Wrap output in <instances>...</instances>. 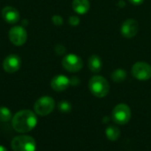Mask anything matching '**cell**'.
<instances>
[{
  "label": "cell",
  "mask_w": 151,
  "mask_h": 151,
  "mask_svg": "<svg viewBox=\"0 0 151 151\" xmlns=\"http://www.w3.org/2000/svg\"><path fill=\"white\" fill-rule=\"evenodd\" d=\"M0 151H8V150H7V149H6V148H4V146L0 145Z\"/></svg>",
  "instance_id": "cell-22"
},
{
  "label": "cell",
  "mask_w": 151,
  "mask_h": 151,
  "mask_svg": "<svg viewBox=\"0 0 151 151\" xmlns=\"http://www.w3.org/2000/svg\"><path fill=\"white\" fill-rule=\"evenodd\" d=\"M80 23V19L77 16H71L69 18V24L72 26H76Z\"/></svg>",
  "instance_id": "cell-19"
},
{
  "label": "cell",
  "mask_w": 151,
  "mask_h": 151,
  "mask_svg": "<svg viewBox=\"0 0 151 151\" xmlns=\"http://www.w3.org/2000/svg\"><path fill=\"white\" fill-rule=\"evenodd\" d=\"M131 119V109L126 104L116 105L112 111V119L118 125H126Z\"/></svg>",
  "instance_id": "cell-5"
},
{
  "label": "cell",
  "mask_w": 151,
  "mask_h": 151,
  "mask_svg": "<svg viewBox=\"0 0 151 151\" xmlns=\"http://www.w3.org/2000/svg\"><path fill=\"white\" fill-rule=\"evenodd\" d=\"M52 21H53V23H54L55 25H62V24H63V19H62L60 16H58V15L53 16Z\"/></svg>",
  "instance_id": "cell-20"
},
{
  "label": "cell",
  "mask_w": 151,
  "mask_h": 151,
  "mask_svg": "<svg viewBox=\"0 0 151 151\" xmlns=\"http://www.w3.org/2000/svg\"><path fill=\"white\" fill-rule=\"evenodd\" d=\"M139 30V25L138 22L134 19H128L125 20L120 28L121 35L126 38H133L136 35Z\"/></svg>",
  "instance_id": "cell-9"
},
{
  "label": "cell",
  "mask_w": 151,
  "mask_h": 151,
  "mask_svg": "<svg viewBox=\"0 0 151 151\" xmlns=\"http://www.w3.org/2000/svg\"><path fill=\"white\" fill-rule=\"evenodd\" d=\"M88 66L92 73H99L103 67V63L100 57L97 55L90 56L88 60Z\"/></svg>",
  "instance_id": "cell-14"
},
{
  "label": "cell",
  "mask_w": 151,
  "mask_h": 151,
  "mask_svg": "<svg viewBox=\"0 0 151 151\" xmlns=\"http://www.w3.org/2000/svg\"><path fill=\"white\" fill-rule=\"evenodd\" d=\"M21 65V59L17 55H9L7 56L3 62V68L6 73H16Z\"/></svg>",
  "instance_id": "cell-10"
},
{
  "label": "cell",
  "mask_w": 151,
  "mask_h": 151,
  "mask_svg": "<svg viewBox=\"0 0 151 151\" xmlns=\"http://www.w3.org/2000/svg\"><path fill=\"white\" fill-rule=\"evenodd\" d=\"M13 151H35L36 142L35 139L28 135H19L13 138L11 142Z\"/></svg>",
  "instance_id": "cell-3"
},
{
  "label": "cell",
  "mask_w": 151,
  "mask_h": 151,
  "mask_svg": "<svg viewBox=\"0 0 151 151\" xmlns=\"http://www.w3.org/2000/svg\"><path fill=\"white\" fill-rule=\"evenodd\" d=\"M63 67L71 73H75L80 71L83 66L82 59L75 54H68L62 59Z\"/></svg>",
  "instance_id": "cell-7"
},
{
  "label": "cell",
  "mask_w": 151,
  "mask_h": 151,
  "mask_svg": "<svg viewBox=\"0 0 151 151\" xmlns=\"http://www.w3.org/2000/svg\"><path fill=\"white\" fill-rule=\"evenodd\" d=\"M12 119V111L6 107H0V122H7Z\"/></svg>",
  "instance_id": "cell-17"
},
{
  "label": "cell",
  "mask_w": 151,
  "mask_h": 151,
  "mask_svg": "<svg viewBox=\"0 0 151 151\" xmlns=\"http://www.w3.org/2000/svg\"><path fill=\"white\" fill-rule=\"evenodd\" d=\"M132 74L139 81H148L151 78V65L146 62H137L132 67Z\"/></svg>",
  "instance_id": "cell-6"
},
{
  "label": "cell",
  "mask_w": 151,
  "mask_h": 151,
  "mask_svg": "<svg viewBox=\"0 0 151 151\" xmlns=\"http://www.w3.org/2000/svg\"><path fill=\"white\" fill-rule=\"evenodd\" d=\"M105 134L108 140L111 142H115L118 141L120 137V130L119 129V127L115 126H109L106 128Z\"/></svg>",
  "instance_id": "cell-15"
},
{
  "label": "cell",
  "mask_w": 151,
  "mask_h": 151,
  "mask_svg": "<svg viewBox=\"0 0 151 151\" xmlns=\"http://www.w3.org/2000/svg\"><path fill=\"white\" fill-rule=\"evenodd\" d=\"M58 109L59 110V111H61L63 113H67V112L71 111L72 104L68 101H61L58 104Z\"/></svg>",
  "instance_id": "cell-18"
},
{
  "label": "cell",
  "mask_w": 151,
  "mask_h": 151,
  "mask_svg": "<svg viewBox=\"0 0 151 151\" xmlns=\"http://www.w3.org/2000/svg\"><path fill=\"white\" fill-rule=\"evenodd\" d=\"M127 72L124 69H117L111 73V79L114 82L120 83L127 79Z\"/></svg>",
  "instance_id": "cell-16"
},
{
  "label": "cell",
  "mask_w": 151,
  "mask_h": 151,
  "mask_svg": "<svg viewBox=\"0 0 151 151\" xmlns=\"http://www.w3.org/2000/svg\"><path fill=\"white\" fill-rule=\"evenodd\" d=\"M2 17L4 21L10 24H14L19 19V13L17 9L12 6H5L2 10Z\"/></svg>",
  "instance_id": "cell-12"
},
{
  "label": "cell",
  "mask_w": 151,
  "mask_h": 151,
  "mask_svg": "<svg viewBox=\"0 0 151 151\" xmlns=\"http://www.w3.org/2000/svg\"><path fill=\"white\" fill-rule=\"evenodd\" d=\"M55 108V101L50 96L40 97L34 105L35 112L39 116H47L53 111Z\"/></svg>",
  "instance_id": "cell-4"
},
{
  "label": "cell",
  "mask_w": 151,
  "mask_h": 151,
  "mask_svg": "<svg viewBox=\"0 0 151 151\" xmlns=\"http://www.w3.org/2000/svg\"><path fill=\"white\" fill-rule=\"evenodd\" d=\"M73 11L78 14H85L88 12L90 4L88 0H73L72 4Z\"/></svg>",
  "instance_id": "cell-13"
},
{
  "label": "cell",
  "mask_w": 151,
  "mask_h": 151,
  "mask_svg": "<svg viewBox=\"0 0 151 151\" xmlns=\"http://www.w3.org/2000/svg\"><path fill=\"white\" fill-rule=\"evenodd\" d=\"M9 39L12 44L16 46H21L26 42L27 39V31L22 27H14L9 31Z\"/></svg>",
  "instance_id": "cell-8"
},
{
  "label": "cell",
  "mask_w": 151,
  "mask_h": 151,
  "mask_svg": "<svg viewBox=\"0 0 151 151\" xmlns=\"http://www.w3.org/2000/svg\"><path fill=\"white\" fill-rule=\"evenodd\" d=\"M70 85H71V81L68 79V77L62 74L55 76L50 81V86L52 89L58 92L65 90Z\"/></svg>",
  "instance_id": "cell-11"
},
{
  "label": "cell",
  "mask_w": 151,
  "mask_h": 151,
  "mask_svg": "<svg viewBox=\"0 0 151 151\" xmlns=\"http://www.w3.org/2000/svg\"><path fill=\"white\" fill-rule=\"evenodd\" d=\"M13 129L20 134L32 131L37 125V117L30 110H22L18 111L12 119Z\"/></svg>",
  "instance_id": "cell-1"
},
{
  "label": "cell",
  "mask_w": 151,
  "mask_h": 151,
  "mask_svg": "<svg viewBox=\"0 0 151 151\" xmlns=\"http://www.w3.org/2000/svg\"><path fill=\"white\" fill-rule=\"evenodd\" d=\"M90 92L96 97H105L110 91V85L103 76H93L88 82Z\"/></svg>",
  "instance_id": "cell-2"
},
{
  "label": "cell",
  "mask_w": 151,
  "mask_h": 151,
  "mask_svg": "<svg viewBox=\"0 0 151 151\" xmlns=\"http://www.w3.org/2000/svg\"><path fill=\"white\" fill-rule=\"evenodd\" d=\"M129 1H130L133 4H134V5H139V4H142L144 0H129Z\"/></svg>",
  "instance_id": "cell-21"
}]
</instances>
